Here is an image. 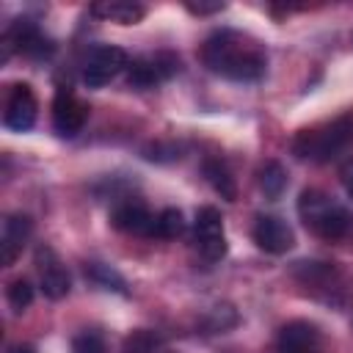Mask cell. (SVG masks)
Returning a JSON list of instances; mask_svg holds the SVG:
<instances>
[{
    "instance_id": "cell-1",
    "label": "cell",
    "mask_w": 353,
    "mask_h": 353,
    "mask_svg": "<svg viewBox=\"0 0 353 353\" xmlns=\"http://www.w3.org/2000/svg\"><path fill=\"white\" fill-rule=\"evenodd\" d=\"M201 61L210 72L234 83H254L268 69L262 44L240 30H215L201 44Z\"/></svg>"
},
{
    "instance_id": "cell-2",
    "label": "cell",
    "mask_w": 353,
    "mask_h": 353,
    "mask_svg": "<svg viewBox=\"0 0 353 353\" xmlns=\"http://www.w3.org/2000/svg\"><path fill=\"white\" fill-rule=\"evenodd\" d=\"M353 141V113L336 116L334 121L306 127L292 138V154L309 163H328Z\"/></svg>"
},
{
    "instance_id": "cell-3",
    "label": "cell",
    "mask_w": 353,
    "mask_h": 353,
    "mask_svg": "<svg viewBox=\"0 0 353 353\" xmlns=\"http://www.w3.org/2000/svg\"><path fill=\"white\" fill-rule=\"evenodd\" d=\"M298 215H301L303 226L312 234L323 237V240L342 237L350 229V223H353L350 212L342 204H336L328 193H323L317 188L301 190V196H298Z\"/></svg>"
},
{
    "instance_id": "cell-4",
    "label": "cell",
    "mask_w": 353,
    "mask_h": 353,
    "mask_svg": "<svg viewBox=\"0 0 353 353\" xmlns=\"http://www.w3.org/2000/svg\"><path fill=\"white\" fill-rule=\"evenodd\" d=\"M130 58L116 44H97L85 61H83V83L88 88H102L110 80H116L121 72H127Z\"/></svg>"
},
{
    "instance_id": "cell-5",
    "label": "cell",
    "mask_w": 353,
    "mask_h": 353,
    "mask_svg": "<svg viewBox=\"0 0 353 353\" xmlns=\"http://www.w3.org/2000/svg\"><path fill=\"white\" fill-rule=\"evenodd\" d=\"M179 72V58L174 52L141 55L127 66V85L132 88H154Z\"/></svg>"
},
{
    "instance_id": "cell-6",
    "label": "cell",
    "mask_w": 353,
    "mask_h": 353,
    "mask_svg": "<svg viewBox=\"0 0 353 353\" xmlns=\"http://www.w3.org/2000/svg\"><path fill=\"white\" fill-rule=\"evenodd\" d=\"M50 50H52L50 39L28 17L14 19L3 33V61H8L11 52H25V55H36L39 58V55H47Z\"/></svg>"
},
{
    "instance_id": "cell-7",
    "label": "cell",
    "mask_w": 353,
    "mask_h": 353,
    "mask_svg": "<svg viewBox=\"0 0 353 353\" xmlns=\"http://www.w3.org/2000/svg\"><path fill=\"white\" fill-rule=\"evenodd\" d=\"M196 245L199 254L207 262H221L226 256V234H223V218L215 207H201L196 212Z\"/></svg>"
},
{
    "instance_id": "cell-8",
    "label": "cell",
    "mask_w": 353,
    "mask_h": 353,
    "mask_svg": "<svg viewBox=\"0 0 353 353\" xmlns=\"http://www.w3.org/2000/svg\"><path fill=\"white\" fill-rule=\"evenodd\" d=\"M39 116V102L36 94L28 83H17L11 85L8 97H6V110H3V124L11 132H28L36 124Z\"/></svg>"
},
{
    "instance_id": "cell-9",
    "label": "cell",
    "mask_w": 353,
    "mask_h": 353,
    "mask_svg": "<svg viewBox=\"0 0 353 353\" xmlns=\"http://www.w3.org/2000/svg\"><path fill=\"white\" fill-rule=\"evenodd\" d=\"M88 119V105L69 88H58L52 99V127L61 138H74Z\"/></svg>"
},
{
    "instance_id": "cell-10",
    "label": "cell",
    "mask_w": 353,
    "mask_h": 353,
    "mask_svg": "<svg viewBox=\"0 0 353 353\" xmlns=\"http://www.w3.org/2000/svg\"><path fill=\"white\" fill-rule=\"evenodd\" d=\"M36 270H39V284H41V292L52 301H61L69 295V287H72V279H69V270L66 265L58 259V254L50 248V245H39L36 248Z\"/></svg>"
},
{
    "instance_id": "cell-11",
    "label": "cell",
    "mask_w": 353,
    "mask_h": 353,
    "mask_svg": "<svg viewBox=\"0 0 353 353\" xmlns=\"http://www.w3.org/2000/svg\"><path fill=\"white\" fill-rule=\"evenodd\" d=\"M154 221L157 215L138 199H124L110 210V223L119 232L135 237H154Z\"/></svg>"
},
{
    "instance_id": "cell-12",
    "label": "cell",
    "mask_w": 353,
    "mask_h": 353,
    "mask_svg": "<svg viewBox=\"0 0 353 353\" xmlns=\"http://www.w3.org/2000/svg\"><path fill=\"white\" fill-rule=\"evenodd\" d=\"M251 237H254V243H256L265 254H273V256L287 254V251L295 245L292 229H290L281 218H276V215H259V218L254 221Z\"/></svg>"
},
{
    "instance_id": "cell-13",
    "label": "cell",
    "mask_w": 353,
    "mask_h": 353,
    "mask_svg": "<svg viewBox=\"0 0 353 353\" xmlns=\"http://www.w3.org/2000/svg\"><path fill=\"white\" fill-rule=\"evenodd\" d=\"M30 232H33V221L28 215H22V212L6 215L3 229H0V262L3 265H14V259L30 240Z\"/></svg>"
},
{
    "instance_id": "cell-14",
    "label": "cell",
    "mask_w": 353,
    "mask_h": 353,
    "mask_svg": "<svg viewBox=\"0 0 353 353\" xmlns=\"http://www.w3.org/2000/svg\"><path fill=\"white\" fill-rule=\"evenodd\" d=\"M320 331L306 320H292L279 334V353H320Z\"/></svg>"
},
{
    "instance_id": "cell-15",
    "label": "cell",
    "mask_w": 353,
    "mask_h": 353,
    "mask_svg": "<svg viewBox=\"0 0 353 353\" xmlns=\"http://www.w3.org/2000/svg\"><path fill=\"white\" fill-rule=\"evenodd\" d=\"M91 14L105 19V22H119V25H138L146 14L143 6L127 3V0H102L91 6Z\"/></svg>"
},
{
    "instance_id": "cell-16",
    "label": "cell",
    "mask_w": 353,
    "mask_h": 353,
    "mask_svg": "<svg viewBox=\"0 0 353 353\" xmlns=\"http://www.w3.org/2000/svg\"><path fill=\"white\" fill-rule=\"evenodd\" d=\"M204 176H207V182H210V188L221 196V199H226V201H234L237 199V182H234V176H232V171L226 168V163L223 160H204Z\"/></svg>"
},
{
    "instance_id": "cell-17",
    "label": "cell",
    "mask_w": 353,
    "mask_h": 353,
    "mask_svg": "<svg viewBox=\"0 0 353 353\" xmlns=\"http://www.w3.org/2000/svg\"><path fill=\"white\" fill-rule=\"evenodd\" d=\"M259 188H262V193L268 199H279L284 193V188H287V171H284V165L276 163V160H268L259 168Z\"/></svg>"
},
{
    "instance_id": "cell-18",
    "label": "cell",
    "mask_w": 353,
    "mask_h": 353,
    "mask_svg": "<svg viewBox=\"0 0 353 353\" xmlns=\"http://www.w3.org/2000/svg\"><path fill=\"white\" fill-rule=\"evenodd\" d=\"M185 232V218L176 207H165L157 212V221H154V237H163V240H176L179 234Z\"/></svg>"
},
{
    "instance_id": "cell-19",
    "label": "cell",
    "mask_w": 353,
    "mask_h": 353,
    "mask_svg": "<svg viewBox=\"0 0 353 353\" xmlns=\"http://www.w3.org/2000/svg\"><path fill=\"white\" fill-rule=\"evenodd\" d=\"M6 301L14 312H25L30 303H33V287L28 279H14L8 287H6Z\"/></svg>"
},
{
    "instance_id": "cell-20",
    "label": "cell",
    "mask_w": 353,
    "mask_h": 353,
    "mask_svg": "<svg viewBox=\"0 0 353 353\" xmlns=\"http://www.w3.org/2000/svg\"><path fill=\"white\" fill-rule=\"evenodd\" d=\"M85 273L97 281V284H102L105 290H116V292H127V287H124V279L116 273V270H110L108 265H99V262H91L88 268H85Z\"/></svg>"
},
{
    "instance_id": "cell-21",
    "label": "cell",
    "mask_w": 353,
    "mask_h": 353,
    "mask_svg": "<svg viewBox=\"0 0 353 353\" xmlns=\"http://www.w3.org/2000/svg\"><path fill=\"white\" fill-rule=\"evenodd\" d=\"M69 353H105V339L99 331H80L74 339H72V347Z\"/></svg>"
},
{
    "instance_id": "cell-22",
    "label": "cell",
    "mask_w": 353,
    "mask_h": 353,
    "mask_svg": "<svg viewBox=\"0 0 353 353\" xmlns=\"http://www.w3.org/2000/svg\"><path fill=\"white\" fill-rule=\"evenodd\" d=\"M157 350V336H152L149 331H132L124 342V353H154Z\"/></svg>"
},
{
    "instance_id": "cell-23",
    "label": "cell",
    "mask_w": 353,
    "mask_h": 353,
    "mask_svg": "<svg viewBox=\"0 0 353 353\" xmlns=\"http://www.w3.org/2000/svg\"><path fill=\"white\" fill-rule=\"evenodd\" d=\"M146 160H157V163H168V160H179V146L176 143H152L143 149Z\"/></svg>"
},
{
    "instance_id": "cell-24",
    "label": "cell",
    "mask_w": 353,
    "mask_h": 353,
    "mask_svg": "<svg viewBox=\"0 0 353 353\" xmlns=\"http://www.w3.org/2000/svg\"><path fill=\"white\" fill-rule=\"evenodd\" d=\"M232 312V306H215L212 312H210V317H207V325L212 328V331H226V328H232L234 323H237V317H229V320H223V314H229Z\"/></svg>"
},
{
    "instance_id": "cell-25",
    "label": "cell",
    "mask_w": 353,
    "mask_h": 353,
    "mask_svg": "<svg viewBox=\"0 0 353 353\" xmlns=\"http://www.w3.org/2000/svg\"><path fill=\"white\" fill-rule=\"evenodd\" d=\"M339 182H342L345 193L353 199V157H347V160L339 165Z\"/></svg>"
},
{
    "instance_id": "cell-26",
    "label": "cell",
    "mask_w": 353,
    "mask_h": 353,
    "mask_svg": "<svg viewBox=\"0 0 353 353\" xmlns=\"http://www.w3.org/2000/svg\"><path fill=\"white\" fill-rule=\"evenodd\" d=\"M190 14H215V11H223L226 8V3H221V0H215V3H188L185 6Z\"/></svg>"
},
{
    "instance_id": "cell-27",
    "label": "cell",
    "mask_w": 353,
    "mask_h": 353,
    "mask_svg": "<svg viewBox=\"0 0 353 353\" xmlns=\"http://www.w3.org/2000/svg\"><path fill=\"white\" fill-rule=\"evenodd\" d=\"M11 353H36V350H33L30 345H14V347H11Z\"/></svg>"
}]
</instances>
